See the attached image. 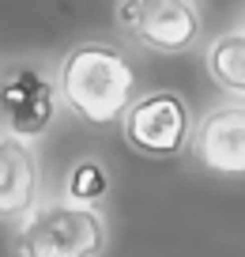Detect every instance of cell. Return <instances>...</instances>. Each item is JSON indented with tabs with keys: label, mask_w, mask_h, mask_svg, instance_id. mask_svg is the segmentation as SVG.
Returning a JSON list of instances; mask_svg holds the SVG:
<instances>
[{
	"label": "cell",
	"mask_w": 245,
	"mask_h": 257,
	"mask_svg": "<svg viewBox=\"0 0 245 257\" xmlns=\"http://www.w3.org/2000/svg\"><path fill=\"white\" fill-rule=\"evenodd\" d=\"M132 68L106 42H83L61 61V95L87 125H110L132 106Z\"/></svg>",
	"instance_id": "obj_1"
},
{
	"label": "cell",
	"mask_w": 245,
	"mask_h": 257,
	"mask_svg": "<svg viewBox=\"0 0 245 257\" xmlns=\"http://www.w3.org/2000/svg\"><path fill=\"white\" fill-rule=\"evenodd\" d=\"M19 257H98L106 249L102 216L87 204H49L19 227Z\"/></svg>",
	"instance_id": "obj_2"
},
{
	"label": "cell",
	"mask_w": 245,
	"mask_h": 257,
	"mask_svg": "<svg viewBox=\"0 0 245 257\" xmlns=\"http://www.w3.org/2000/svg\"><path fill=\"white\" fill-rule=\"evenodd\" d=\"M125 140L143 155H177L189 140V110L177 95L155 91L128 106L125 113Z\"/></svg>",
	"instance_id": "obj_3"
},
{
	"label": "cell",
	"mask_w": 245,
	"mask_h": 257,
	"mask_svg": "<svg viewBox=\"0 0 245 257\" xmlns=\"http://www.w3.org/2000/svg\"><path fill=\"white\" fill-rule=\"evenodd\" d=\"M0 113L8 121V137H42L53 121V83L31 64H16L0 76Z\"/></svg>",
	"instance_id": "obj_4"
},
{
	"label": "cell",
	"mask_w": 245,
	"mask_h": 257,
	"mask_svg": "<svg viewBox=\"0 0 245 257\" xmlns=\"http://www.w3.org/2000/svg\"><path fill=\"white\" fill-rule=\"evenodd\" d=\"M121 23L132 27L136 38L147 49H162V53H177L189 49L200 34V16L185 0H140V4H121L117 8Z\"/></svg>",
	"instance_id": "obj_5"
},
{
	"label": "cell",
	"mask_w": 245,
	"mask_h": 257,
	"mask_svg": "<svg viewBox=\"0 0 245 257\" xmlns=\"http://www.w3.org/2000/svg\"><path fill=\"white\" fill-rule=\"evenodd\" d=\"M192 152L215 174H245V106H219L200 121Z\"/></svg>",
	"instance_id": "obj_6"
},
{
	"label": "cell",
	"mask_w": 245,
	"mask_h": 257,
	"mask_svg": "<svg viewBox=\"0 0 245 257\" xmlns=\"http://www.w3.org/2000/svg\"><path fill=\"white\" fill-rule=\"evenodd\" d=\"M38 193V159L27 140L4 137L0 140V216L31 212Z\"/></svg>",
	"instance_id": "obj_7"
},
{
	"label": "cell",
	"mask_w": 245,
	"mask_h": 257,
	"mask_svg": "<svg viewBox=\"0 0 245 257\" xmlns=\"http://www.w3.org/2000/svg\"><path fill=\"white\" fill-rule=\"evenodd\" d=\"M207 72L219 87L245 95V31L222 34L219 42H211L207 49Z\"/></svg>",
	"instance_id": "obj_8"
},
{
	"label": "cell",
	"mask_w": 245,
	"mask_h": 257,
	"mask_svg": "<svg viewBox=\"0 0 245 257\" xmlns=\"http://www.w3.org/2000/svg\"><path fill=\"white\" fill-rule=\"evenodd\" d=\"M68 193L76 197V201H83V204H91V201H98L106 193V170L98 167V163H79L76 170L68 174Z\"/></svg>",
	"instance_id": "obj_9"
}]
</instances>
